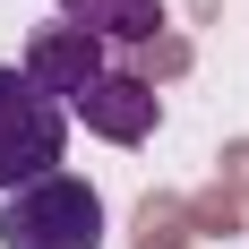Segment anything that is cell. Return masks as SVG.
<instances>
[{
	"instance_id": "cell-1",
	"label": "cell",
	"mask_w": 249,
	"mask_h": 249,
	"mask_svg": "<svg viewBox=\"0 0 249 249\" xmlns=\"http://www.w3.org/2000/svg\"><path fill=\"white\" fill-rule=\"evenodd\" d=\"M60 155H69V103L35 86L26 60H0V198L60 172Z\"/></svg>"
},
{
	"instance_id": "cell-2",
	"label": "cell",
	"mask_w": 249,
	"mask_h": 249,
	"mask_svg": "<svg viewBox=\"0 0 249 249\" xmlns=\"http://www.w3.org/2000/svg\"><path fill=\"white\" fill-rule=\"evenodd\" d=\"M0 249H103V189L77 172H43L0 198Z\"/></svg>"
},
{
	"instance_id": "cell-3",
	"label": "cell",
	"mask_w": 249,
	"mask_h": 249,
	"mask_svg": "<svg viewBox=\"0 0 249 249\" xmlns=\"http://www.w3.org/2000/svg\"><path fill=\"white\" fill-rule=\"evenodd\" d=\"M69 121H86L95 138H112V146H138V138L155 129V86H146V77H121V69H103L95 86H86V95L69 103Z\"/></svg>"
},
{
	"instance_id": "cell-4",
	"label": "cell",
	"mask_w": 249,
	"mask_h": 249,
	"mask_svg": "<svg viewBox=\"0 0 249 249\" xmlns=\"http://www.w3.org/2000/svg\"><path fill=\"white\" fill-rule=\"evenodd\" d=\"M26 69H35V86H52L60 103H77L112 60H103V43L86 35V26H43V35L26 43Z\"/></svg>"
},
{
	"instance_id": "cell-5",
	"label": "cell",
	"mask_w": 249,
	"mask_h": 249,
	"mask_svg": "<svg viewBox=\"0 0 249 249\" xmlns=\"http://www.w3.org/2000/svg\"><path fill=\"white\" fill-rule=\"evenodd\" d=\"M60 18H69V26H86L95 43H155L163 0H60Z\"/></svg>"
}]
</instances>
